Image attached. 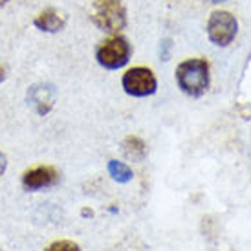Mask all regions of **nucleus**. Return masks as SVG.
Segmentation results:
<instances>
[{"label":"nucleus","mask_w":251,"mask_h":251,"mask_svg":"<svg viewBox=\"0 0 251 251\" xmlns=\"http://www.w3.org/2000/svg\"><path fill=\"white\" fill-rule=\"evenodd\" d=\"M7 2H9V0H0V7H4L7 4Z\"/></svg>","instance_id":"4468645a"},{"label":"nucleus","mask_w":251,"mask_h":251,"mask_svg":"<svg viewBox=\"0 0 251 251\" xmlns=\"http://www.w3.org/2000/svg\"><path fill=\"white\" fill-rule=\"evenodd\" d=\"M90 19L105 33H118L126 26V9L121 0H94Z\"/></svg>","instance_id":"f03ea898"},{"label":"nucleus","mask_w":251,"mask_h":251,"mask_svg":"<svg viewBox=\"0 0 251 251\" xmlns=\"http://www.w3.org/2000/svg\"><path fill=\"white\" fill-rule=\"evenodd\" d=\"M238 22L229 11H213L207 21V37L216 46H227L237 37Z\"/></svg>","instance_id":"39448f33"},{"label":"nucleus","mask_w":251,"mask_h":251,"mask_svg":"<svg viewBox=\"0 0 251 251\" xmlns=\"http://www.w3.org/2000/svg\"><path fill=\"white\" fill-rule=\"evenodd\" d=\"M130 53H132V48L125 37L114 35L99 44L98 51H96V59L106 70H119L128 63Z\"/></svg>","instance_id":"7ed1b4c3"},{"label":"nucleus","mask_w":251,"mask_h":251,"mask_svg":"<svg viewBox=\"0 0 251 251\" xmlns=\"http://www.w3.org/2000/svg\"><path fill=\"white\" fill-rule=\"evenodd\" d=\"M176 83L185 96L200 98L209 86V64L203 59H187L176 68Z\"/></svg>","instance_id":"f257e3e1"},{"label":"nucleus","mask_w":251,"mask_h":251,"mask_svg":"<svg viewBox=\"0 0 251 251\" xmlns=\"http://www.w3.org/2000/svg\"><path fill=\"white\" fill-rule=\"evenodd\" d=\"M44 251H81V248L70 240H57L53 244H50Z\"/></svg>","instance_id":"9b49d317"},{"label":"nucleus","mask_w":251,"mask_h":251,"mask_svg":"<svg viewBox=\"0 0 251 251\" xmlns=\"http://www.w3.org/2000/svg\"><path fill=\"white\" fill-rule=\"evenodd\" d=\"M33 26L44 33H59L66 26V17L55 7H46L33 19Z\"/></svg>","instance_id":"6e6552de"},{"label":"nucleus","mask_w":251,"mask_h":251,"mask_svg":"<svg viewBox=\"0 0 251 251\" xmlns=\"http://www.w3.org/2000/svg\"><path fill=\"white\" fill-rule=\"evenodd\" d=\"M121 84H123V90L132 98H147L158 90V81L152 70L145 66H134L130 70H126L123 74Z\"/></svg>","instance_id":"20e7f679"},{"label":"nucleus","mask_w":251,"mask_h":251,"mask_svg":"<svg viewBox=\"0 0 251 251\" xmlns=\"http://www.w3.org/2000/svg\"><path fill=\"white\" fill-rule=\"evenodd\" d=\"M6 77H7V70H6V66L0 63V83H4L6 81Z\"/></svg>","instance_id":"ddd939ff"},{"label":"nucleus","mask_w":251,"mask_h":251,"mask_svg":"<svg viewBox=\"0 0 251 251\" xmlns=\"http://www.w3.org/2000/svg\"><path fill=\"white\" fill-rule=\"evenodd\" d=\"M57 99V90L53 84L50 83H37L31 84L26 94V101L39 116H46L53 105H55Z\"/></svg>","instance_id":"423d86ee"},{"label":"nucleus","mask_w":251,"mask_h":251,"mask_svg":"<svg viewBox=\"0 0 251 251\" xmlns=\"http://www.w3.org/2000/svg\"><path fill=\"white\" fill-rule=\"evenodd\" d=\"M123 152L128 160L134 161H141L147 154V147L143 143V140L136 138V136H128L125 141H123Z\"/></svg>","instance_id":"1a4fd4ad"},{"label":"nucleus","mask_w":251,"mask_h":251,"mask_svg":"<svg viewBox=\"0 0 251 251\" xmlns=\"http://www.w3.org/2000/svg\"><path fill=\"white\" fill-rule=\"evenodd\" d=\"M209 2H215V4H218V2H226V0H209Z\"/></svg>","instance_id":"2eb2a0df"},{"label":"nucleus","mask_w":251,"mask_h":251,"mask_svg":"<svg viewBox=\"0 0 251 251\" xmlns=\"http://www.w3.org/2000/svg\"><path fill=\"white\" fill-rule=\"evenodd\" d=\"M57 181H59V171L51 165H39L22 175V185L26 191H41L46 187H53Z\"/></svg>","instance_id":"0eeeda50"},{"label":"nucleus","mask_w":251,"mask_h":251,"mask_svg":"<svg viewBox=\"0 0 251 251\" xmlns=\"http://www.w3.org/2000/svg\"><path fill=\"white\" fill-rule=\"evenodd\" d=\"M6 167H7V158L4 152H0V176L6 173Z\"/></svg>","instance_id":"f8f14e48"},{"label":"nucleus","mask_w":251,"mask_h":251,"mask_svg":"<svg viewBox=\"0 0 251 251\" xmlns=\"http://www.w3.org/2000/svg\"><path fill=\"white\" fill-rule=\"evenodd\" d=\"M108 173H110V176L114 178L116 181H119V183H126V181L132 180V169L128 167L126 163H123V161H118V160H110L108 161Z\"/></svg>","instance_id":"9d476101"}]
</instances>
